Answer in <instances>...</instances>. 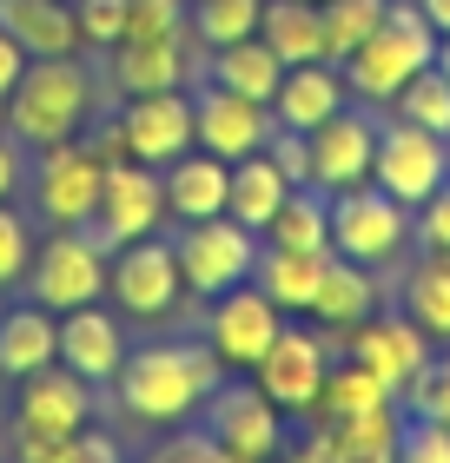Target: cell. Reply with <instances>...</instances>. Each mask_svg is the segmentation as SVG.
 I'll list each match as a JSON object with an SVG mask.
<instances>
[{
	"instance_id": "cell-1",
	"label": "cell",
	"mask_w": 450,
	"mask_h": 463,
	"mask_svg": "<svg viewBox=\"0 0 450 463\" xmlns=\"http://www.w3.org/2000/svg\"><path fill=\"white\" fill-rule=\"evenodd\" d=\"M212 391H219V357L199 338L139 345V351H126V364L113 377V397L133 424H186Z\"/></svg>"
},
{
	"instance_id": "cell-2",
	"label": "cell",
	"mask_w": 450,
	"mask_h": 463,
	"mask_svg": "<svg viewBox=\"0 0 450 463\" xmlns=\"http://www.w3.org/2000/svg\"><path fill=\"white\" fill-rule=\"evenodd\" d=\"M87 113H93V73L80 67V53L27 60V73L14 80L7 107H0L7 133L27 139L34 153H47V146H60V139H80Z\"/></svg>"
},
{
	"instance_id": "cell-3",
	"label": "cell",
	"mask_w": 450,
	"mask_h": 463,
	"mask_svg": "<svg viewBox=\"0 0 450 463\" xmlns=\"http://www.w3.org/2000/svg\"><path fill=\"white\" fill-rule=\"evenodd\" d=\"M424 67H437V27L417 14V0H391L384 7V20L371 27V40L345 60V87L358 93V99H371V107H391L397 99V87L411 73H424Z\"/></svg>"
},
{
	"instance_id": "cell-4",
	"label": "cell",
	"mask_w": 450,
	"mask_h": 463,
	"mask_svg": "<svg viewBox=\"0 0 450 463\" xmlns=\"http://www.w3.org/2000/svg\"><path fill=\"white\" fill-rule=\"evenodd\" d=\"M259 232L252 225H239V219H192L186 225V239H173V251H179V279H186V291L192 298H219V291H232V285H245L252 279V265H259Z\"/></svg>"
},
{
	"instance_id": "cell-5",
	"label": "cell",
	"mask_w": 450,
	"mask_h": 463,
	"mask_svg": "<svg viewBox=\"0 0 450 463\" xmlns=\"http://www.w3.org/2000/svg\"><path fill=\"white\" fill-rule=\"evenodd\" d=\"M27 291H34V305L53 311V318L60 311H80V305H100L106 298V251L93 245V232L87 225H60L53 239L34 251Z\"/></svg>"
},
{
	"instance_id": "cell-6",
	"label": "cell",
	"mask_w": 450,
	"mask_h": 463,
	"mask_svg": "<svg viewBox=\"0 0 450 463\" xmlns=\"http://www.w3.org/2000/svg\"><path fill=\"white\" fill-rule=\"evenodd\" d=\"M411 239V205H397L384 185H345L331 193V251L358 265H391Z\"/></svg>"
},
{
	"instance_id": "cell-7",
	"label": "cell",
	"mask_w": 450,
	"mask_h": 463,
	"mask_svg": "<svg viewBox=\"0 0 450 463\" xmlns=\"http://www.w3.org/2000/svg\"><path fill=\"white\" fill-rule=\"evenodd\" d=\"M106 291L126 318H166L179 298H186V279H179V251L173 239H133L106 259Z\"/></svg>"
},
{
	"instance_id": "cell-8",
	"label": "cell",
	"mask_w": 450,
	"mask_h": 463,
	"mask_svg": "<svg viewBox=\"0 0 450 463\" xmlns=\"http://www.w3.org/2000/svg\"><path fill=\"white\" fill-rule=\"evenodd\" d=\"M444 179H450V146H444V133H424V126H411V119L378 126L371 185H384L397 205H411V213H417Z\"/></svg>"
},
{
	"instance_id": "cell-9",
	"label": "cell",
	"mask_w": 450,
	"mask_h": 463,
	"mask_svg": "<svg viewBox=\"0 0 450 463\" xmlns=\"http://www.w3.org/2000/svg\"><path fill=\"white\" fill-rule=\"evenodd\" d=\"M166 219V185L153 165H139V159H106V185H100V205H93V245L100 251H120V245H133L146 239Z\"/></svg>"
},
{
	"instance_id": "cell-10",
	"label": "cell",
	"mask_w": 450,
	"mask_h": 463,
	"mask_svg": "<svg viewBox=\"0 0 450 463\" xmlns=\"http://www.w3.org/2000/svg\"><path fill=\"white\" fill-rule=\"evenodd\" d=\"M325 371H331V345L318 338V331L278 325V338L265 345L259 364H252V384H259L285 417H311L318 391H325Z\"/></svg>"
},
{
	"instance_id": "cell-11",
	"label": "cell",
	"mask_w": 450,
	"mask_h": 463,
	"mask_svg": "<svg viewBox=\"0 0 450 463\" xmlns=\"http://www.w3.org/2000/svg\"><path fill=\"white\" fill-rule=\"evenodd\" d=\"M199 417H206L199 430L219 437V444L232 457H245V463H272L278 444H285V411H278L259 384H225L219 377V391L199 404Z\"/></svg>"
},
{
	"instance_id": "cell-12",
	"label": "cell",
	"mask_w": 450,
	"mask_h": 463,
	"mask_svg": "<svg viewBox=\"0 0 450 463\" xmlns=\"http://www.w3.org/2000/svg\"><path fill=\"white\" fill-rule=\"evenodd\" d=\"M93 384L67 364H40L20 377V397H14V424L20 437H80L93 424Z\"/></svg>"
},
{
	"instance_id": "cell-13",
	"label": "cell",
	"mask_w": 450,
	"mask_h": 463,
	"mask_svg": "<svg viewBox=\"0 0 450 463\" xmlns=\"http://www.w3.org/2000/svg\"><path fill=\"white\" fill-rule=\"evenodd\" d=\"M100 185H106V153L100 146H80V139H60L40 153V173H34V199L53 225H87L93 205H100Z\"/></svg>"
},
{
	"instance_id": "cell-14",
	"label": "cell",
	"mask_w": 450,
	"mask_h": 463,
	"mask_svg": "<svg viewBox=\"0 0 450 463\" xmlns=\"http://www.w3.org/2000/svg\"><path fill=\"white\" fill-rule=\"evenodd\" d=\"M278 325H285V311H278L259 285H232V291H219L212 298V318H206V345H212V357L219 364H232V371H252L265 357V345L278 338Z\"/></svg>"
},
{
	"instance_id": "cell-15",
	"label": "cell",
	"mask_w": 450,
	"mask_h": 463,
	"mask_svg": "<svg viewBox=\"0 0 450 463\" xmlns=\"http://www.w3.org/2000/svg\"><path fill=\"white\" fill-rule=\"evenodd\" d=\"M272 133V107H259V99H245V93H232V87H199V99H192V146L212 159H245V153H259Z\"/></svg>"
},
{
	"instance_id": "cell-16",
	"label": "cell",
	"mask_w": 450,
	"mask_h": 463,
	"mask_svg": "<svg viewBox=\"0 0 450 463\" xmlns=\"http://www.w3.org/2000/svg\"><path fill=\"white\" fill-rule=\"evenodd\" d=\"M311 146V185L318 193H345V185L371 179V159H378V119L358 113V107H338L325 126L305 133Z\"/></svg>"
},
{
	"instance_id": "cell-17",
	"label": "cell",
	"mask_w": 450,
	"mask_h": 463,
	"mask_svg": "<svg viewBox=\"0 0 450 463\" xmlns=\"http://www.w3.org/2000/svg\"><path fill=\"white\" fill-rule=\"evenodd\" d=\"M120 133V153L139 159V165H173L179 153H192V99L173 93H133L126 119L113 126Z\"/></svg>"
},
{
	"instance_id": "cell-18",
	"label": "cell",
	"mask_w": 450,
	"mask_h": 463,
	"mask_svg": "<svg viewBox=\"0 0 450 463\" xmlns=\"http://www.w3.org/2000/svg\"><path fill=\"white\" fill-rule=\"evenodd\" d=\"M424 357H431V338H424L404 311H397V318H378V311H371L364 325H351V364H364L391 397H404V384L417 377Z\"/></svg>"
},
{
	"instance_id": "cell-19",
	"label": "cell",
	"mask_w": 450,
	"mask_h": 463,
	"mask_svg": "<svg viewBox=\"0 0 450 463\" xmlns=\"http://www.w3.org/2000/svg\"><path fill=\"white\" fill-rule=\"evenodd\" d=\"M60 364L80 371L87 384H113L120 364H126V331L120 318H106L100 305H80V311H60Z\"/></svg>"
},
{
	"instance_id": "cell-20",
	"label": "cell",
	"mask_w": 450,
	"mask_h": 463,
	"mask_svg": "<svg viewBox=\"0 0 450 463\" xmlns=\"http://www.w3.org/2000/svg\"><path fill=\"white\" fill-rule=\"evenodd\" d=\"M345 99H351V87H345V73H338V60H305V67H285V80H278L272 126L311 133V126H325Z\"/></svg>"
},
{
	"instance_id": "cell-21",
	"label": "cell",
	"mask_w": 450,
	"mask_h": 463,
	"mask_svg": "<svg viewBox=\"0 0 450 463\" xmlns=\"http://www.w3.org/2000/svg\"><path fill=\"white\" fill-rule=\"evenodd\" d=\"M186 73H192L186 33H173V40H120L113 47V87L126 99L133 93H173Z\"/></svg>"
},
{
	"instance_id": "cell-22",
	"label": "cell",
	"mask_w": 450,
	"mask_h": 463,
	"mask_svg": "<svg viewBox=\"0 0 450 463\" xmlns=\"http://www.w3.org/2000/svg\"><path fill=\"white\" fill-rule=\"evenodd\" d=\"M225 179H232V165L225 159H212V153H179L173 165H166V213H173L179 225H192V219H219L225 213Z\"/></svg>"
},
{
	"instance_id": "cell-23",
	"label": "cell",
	"mask_w": 450,
	"mask_h": 463,
	"mask_svg": "<svg viewBox=\"0 0 450 463\" xmlns=\"http://www.w3.org/2000/svg\"><path fill=\"white\" fill-rule=\"evenodd\" d=\"M0 27L27 60H47V53H80V27H73V7L67 0H0Z\"/></svg>"
},
{
	"instance_id": "cell-24",
	"label": "cell",
	"mask_w": 450,
	"mask_h": 463,
	"mask_svg": "<svg viewBox=\"0 0 450 463\" xmlns=\"http://www.w3.org/2000/svg\"><path fill=\"white\" fill-rule=\"evenodd\" d=\"M40 364H60V318L47 305H14L0 311V371L7 377H27Z\"/></svg>"
},
{
	"instance_id": "cell-25",
	"label": "cell",
	"mask_w": 450,
	"mask_h": 463,
	"mask_svg": "<svg viewBox=\"0 0 450 463\" xmlns=\"http://www.w3.org/2000/svg\"><path fill=\"white\" fill-rule=\"evenodd\" d=\"M325 259H331V251H285V245H259L252 285H259L278 311H311L318 279H325Z\"/></svg>"
},
{
	"instance_id": "cell-26",
	"label": "cell",
	"mask_w": 450,
	"mask_h": 463,
	"mask_svg": "<svg viewBox=\"0 0 450 463\" xmlns=\"http://www.w3.org/2000/svg\"><path fill=\"white\" fill-rule=\"evenodd\" d=\"M378 311V285H371V265L358 259H325V279H318V298H311V318L331 325V331H351Z\"/></svg>"
},
{
	"instance_id": "cell-27",
	"label": "cell",
	"mask_w": 450,
	"mask_h": 463,
	"mask_svg": "<svg viewBox=\"0 0 450 463\" xmlns=\"http://www.w3.org/2000/svg\"><path fill=\"white\" fill-rule=\"evenodd\" d=\"M285 193H292V179L278 173V165L265 159V146H259V153L232 159V179H225V219H239V225H252V232H265L272 213L285 205Z\"/></svg>"
},
{
	"instance_id": "cell-28",
	"label": "cell",
	"mask_w": 450,
	"mask_h": 463,
	"mask_svg": "<svg viewBox=\"0 0 450 463\" xmlns=\"http://www.w3.org/2000/svg\"><path fill=\"white\" fill-rule=\"evenodd\" d=\"M206 80L212 87H232V93H245V99H259V107H272V93H278V80H285V60H278L259 33L252 40H232V47H212L206 60Z\"/></svg>"
},
{
	"instance_id": "cell-29",
	"label": "cell",
	"mask_w": 450,
	"mask_h": 463,
	"mask_svg": "<svg viewBox=\"0 0 450 463\" xmlns=\"http://www.w3.org/2000/svg\"><path fill=\"white\" fill-rule=\"evenodd\" d=\"M259 40L285 60V67H305V60H325V20H318V0H265Z\"/></svg>"
},
{
	"instance_id": "cell-30",
	"label": "cell",
	"mask_w": 450,
	"mask_h": 463,
	"mask_svg": "<svg viewBox=\"0 0 450 463\" xmlns=\"http://www.w3.org/2000/svg\"><path fill=\"white\" fill-rule=\"evenodd\" d=\"M265 245H285V251H331V193L318 185H292L285 205L272 213V225L259 232Z\"/></svg>"
},
{
	"instance_id": "cell-31",
	"label": "cell",
	"mask_w": 450,
	"mask_h": 463,
	"mask_svg": "<svg viewBox=\"0 0 450 463\" xmlns=\"http://www.w3.org/2000/svg\"><path fill=\"white\" fill-rule=\"evenodd\" d=\"M404 318H411L424 338L450 345V251H424L404 279Z\"/></svg>"
},
{
	"instance_id": "cell-32",
	"label": "cell",
	"mask_w": 450,
	"mask_h": 463,
	"mask_svg": "<svg viewBox=\"0 0 450 463\" xmlns=\"http://www.w3.org/2000/svg\"><path fill=\"white\" fill-rule=\"evenodd\" d=\"M384 404H397L391 391L378 384L371 371L364 364H331L325 371V391H318V417H325V424H345V417H364V411H384Z\"/></svg>"
},
{
	"instance_id": "cell-33",
	"label": "cell",
	"mask_w": 450,
	"mask_h": 463,
	"mask_svg": "<svg viewBox=\"0 0 450 463\" xmlns=\"http://www.w3.org/2000/svg\"><path fill=\"white\" fill-rule=\"evenodd\" d=\"M265 20V0H192L186 7V33H199V47H232L252 40Z\"/></svg>"
},
{
	"instance_id": "cell-34",
	"label": "cell",
	"mask_w": 450,
	"mask_h": 463,
	"mask_svg": "<svg viewBox=\"0 0 450 463\" xmlns=\"http://www.w3.org/2000/svg\"><path fill=\"white\" fill-rule=\"evenodd\" d=\"M384 7H391V0H318V20H325V60L345 67L364 40H371V27L384 20Z\"/></svg>"
},
{
	"instance_id": "cell-35",
	"label": "cell",
	"mask_w": 450,
	"mask_h": 463,
	"mask_svg": "<svg viewBox=\"0 0 450 463\" xmlns=\"http://www.w3.org/2000/svg\"><path fill=\"white\" fill-rule=\"evenodd\" d=\"M391 113H397V119H411V126H424V133H450V80H444L437 67L411 73V80L397 87Z\"/></svg>"
},
{
	"instance_id": "cell-36",
	"label": "cell",
	"mask_w": 450,
	"mask_h": 463,
	"mask_svg": "<svg viewBox=\"0 0 450 463\" xmlns=\"http://www.w3.org/2000/svg\"><path fill=\"white\" fill-rule=\"evenodd\" d=\"M14 463H120V444L100 430H80V437H20Z\"/></svg>"
},
{
	"instance_id": "cell-37",
	"label": "cell",
	"mask_w": 450,
	"mask_h": 463,
	"mask_svg": "<svg viewBox=\"0 0 450 463\" xmlns=\"http://www.w3.org/2000/svg\"><path fill=\"white\" fill-rule=\"evenodd\" d=\"M404 404H411V417L450 424V351H431V357L417 364V377L404 384Z\"/></svg>"
},
{
	"instance_id": "cell-38",
	"label": "cell",
	"mask_w": 450,
	"mask_h": 463,
	"mask_svg": "<svg viewBox=\"0 0 450 463\" xmlns=\"http://www.w3.org/2000/svg\"><path fill=\"white\" fill-rule=\"evenodd\" d=\"M73 27H80V47L113 53L126 40V0H73Z\"/></svg>"
},
{
	"instance_id": "cell-39",
	"label": "cell",
	"mask_w": 450,
	"mask_h": 463,
	"mask_svg": "<svg viewBox=\"0 0 450 463\" xmlns=\"http://www.w3.org/2000/svg\"><path fill=\"white\" fill-rule=\"evenodd\" d=\"M186 33V0H126V40H173Z\"/></svg>"
},
{
	"instance_id": "cell-40",
	"label": "cell",
	"mask_w": 450,
	"mask_h": 463,
	"mask_svg": "<svg viewBox=\"0 0 450 463\" xmlns=\"http://www.w3.org/2000/svg\"><path fill=\"white\" fill-rule=\"evenodd\" d=\"M391 463H450V424H431V417H411L397 430Z\"/></svg>"
},
{
	"instance_id": "cell-41",
	"label": "cell",
	"mask_w": 450,
	"mask_h": 463,
	"mask_svg": "<svg viewBox=\"0 0 450 463\" xmlns=\"http://www.w3.org/2000/svg\"><path fill=\"white\" fill-rule=\"evenodd\" d=\"M146 463H245V457H232L219 437H206V430H173Z\"/></svg>"
},
{
	"instance_id": "cell-42",
	"label": "cell",
	"mask_w": 450,
	"mask_h": 463,
	"mask_svg": "<svg viewBox=\"0 0 450 463\" xmlns=\"http://www.w3.org/2000/svg\"><path fill=\"white\" fill-rule=\"evenodd\" d=\"M27 265H34V239H27V219L0 205V291L27 279Z\"/></svg>"
},
{
	"instance_id": "cell-43",
	"label": "cell",
	"mask_w": 450,
	"mask_h": 463,
	"mask_svg": "<svg viewBox=\"0 0 450 463\" xmlns=\"http://www.w3.org/2000/svg\"><path fill=\"white\" fill-rule=\"evenodd\" d=\"M265 159H272L292 185H311V146H305V133H292V126H272V133H265Z\"/></svg>"
},
{
	"instance_id": "cell-44",
	"label": "cell",
	"mask_w": 450,
	"mask_h": 463,
	"mask_svg": "<svg viewBox=\"0 0 450 463\" xmlns=\"http://www.w3.org/2000/svg\"><path fill=\"white\" fill-rule=\"evenodd\" d=\"M411 239H417L424 251H450V179H444L437 193L417 205V225H411Z\"/></svg>"
},
{
	"instance_id": "cell-45",
	"label": "cell",
	"mask_w": 450,
	"mask_h": 463,
	"mask_svg": "<svg viewBox=\"0 0 450 463\" xmlns=\"http://www.w3.org/2000/svg\"><path fill=\"white\" fill-rule=\"evenodd\" d=\"M27 73V53L7 40V27H0V107H7V93H14V80Z\"/></svg>"
},
{
	"instance_id": "cell-46",
	"label": "cell",
	"mask_w": 450,
	"mask_h": 463,
	"mask_svg": "<svg viewBox=\"0 0 450 463\" xmlns=\"http://www.w3.org/2000/svg\"><path fill=\"white\" fill-rule=\"evenodd\" d=\"M14 185H20V159H14V146L0 139V205L14 199Z\"/></svg>"
},
{
	"instance_id": "cell-47",
	"label": "cell",
	"mask_w": 450,
	"mask_h": 463,
	"mask_svg": "<svg viewBox=\"0 0 450 463\" xmlns=\"http://www.w3.org/2000/svg\"><path fill=\"white\" fill-rule=\"evenodd\" d=\"M417 14L431 20V27H437V40L450 33V0H417Z\"/></svg>"
},
{
	"instance_id": "cell-48",
	"label": "cell",
	"mask_w": 450,
	"mask_h": 463,
	"mask_svg": "<svg viewBox=\"0 0 450 463\" xmlns=\"http://www.w3.org/2000/svg\"><path fill=\"white\" fill-rule=\"evenodd\" d=\"M292 463H338V450H331V444H325V437H318V444H311V450H305V457H292Z\"/></svg>"
},
{
	"instance_id": "cell-49",
	"label": "cell",
	"mask_w": 450,
	"mask_h": 463,
	"mask_svg": "<svg viewBox=\"0 0 450 463\" xmlns=\"http://www.w3.org/2000/svg\"><path fill=\"white\" fill-rule=\"evenodd\" d=\"M437 73H444V80H450V33H444V40H437Z\"/></svg>"
},
{
	"instance_id": "cell-50",
	"label": "cell",
	"mask_w": 450,
	"mask_h": 463,
	"mask_svg": "<svg viewBox=\"0 0 450 463\" xmlns=\"http://www.w3.org/2000/svg\"><path fill=\"white\" fill-rule=\"evenodd\" d=\"M444 146H450V133H444Z\"/></svg>"
}]
</instances>
